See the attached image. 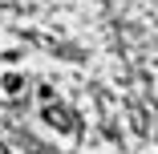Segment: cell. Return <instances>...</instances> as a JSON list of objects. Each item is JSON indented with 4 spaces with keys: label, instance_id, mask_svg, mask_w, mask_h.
I'll list each match as a JSON object with an SVG mask.
<instances>
[{
    "label": "cell",
    "instance_id": "obj_1",
    "mask_svg": "<svg viewBox=\"0 0 158 154\" xmlns=\"http://www.w3.org/2000/svg\"><path fill=\"white\" fill-rule=\"evenodd\" d=\"M41 94H45V122H49L53 130H65V134H77V130H81V126H77V114H73L69 106H61V102H53V94H49V89H41Z\"/></svg>",
    "mask_w": 158,
    "mask_h": 154
},
{
    "label": "cell",
    "instance_id": "obj_2",
    "mask_svg": "<svg viewBox=\"0 0 158 154\" xmlns=\"http://www.w3.org/2000/svg\"><path fill=\"white\" fill-rule=\"evenodd\" d=\"M20 89H24V81H20L16 73H8V77H4V94H8V98H16Z\"/></svg>",
    "mask_w": 158,
    "mask_h": 154
}]
</instances>
